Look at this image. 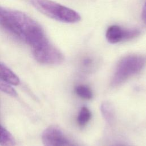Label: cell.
I'll return each mask as SVG.
<instances>
[{
	"mask_svg": "<svg viewBox=\"0 0 146 146\" xmlns=\"http://www.w3.org/2000/svg\"><path fill=\"white\" fill-rule=\"evenodd\" d=\"M15 140L13 136L0 125V145L2 146H15Z\"/></svg>",
	"mask_w": 146,
	"mask_h": 146,
	"instance_id": "8",
	"label": "cell"
},
{
	"mask_svg": "<svg viewBox=\"0 0 146 146\" xmlns=\"http://www.w3.org/2000/svg\"><path fill=\"white\" fill-rule=\"evenodd\" d=\"M141 18L143 21L146 23V3H145L143 11H142V14H141Z\"/></svg>",
	"mask_w": 146,
	"mask_h": 146,
	"instance_id": "13",
	"label": "cell"
},
{
	"mask_svg": "<svg viewBox=\"0 0 146 146\" xmlns=\"http://www.w3.org/2000/svg\"><path fill=\"white\" fill-rule=\"evenodd\" d=\"M0 79L7 83L14 86L19 85L20 80L19 78L10 68L0 63Z\"/></svg>",
	"mask_w": 146,
	"mask_h": 146,
	"instance_id": "7",
	"label": "cell"
},
{
	"mask_svg": "<svg viewBox=\"0 0 146 146\" xmlns=\"http://www.w3.org/2000/svg\"><path fill=\"white\" fill-rule=\"evenodd\" d=\"M101 112L105 120L109 123L111 124L114 119V108L111 103L108 102L102 103L101 105Z\"/></svg>",
	"mask_w": 146,
	"mask_h": 146,
	"instance_id": "9",
	"label": "cell"
},
{
	"mask_svg": "<svg viewBox=\"0 0 146 146\" xmlns=\"http://www.w3.org/2000/svg\"><path fill=\"white\" fill-rule=\"evenodd\" d=\"M33 6L47 17L64 23H76L81 17L74 10L51 0H31Z\"/></svg>",
	"mask_w": 146,
	"mask_h": 146,
	"instance_id": "2",
	"label": "cell"
},
{
	"mask_svg": "<svg viewBox=\"0 0 146 146\" xmlns=\"http://www.w3.org/2000/svg\"><path fill=\"white\" fill-rule=\"evenodd\" d=\"M146 63V58L137 55H131L123 58L119 62L111 85L117 86L125 82L131 76L140 71Z\"/></svg>",
	"mask_w": 146,
	"mask_h": 146,
	"instance_id": "3",
	"label": "cell"
},
{
	"mask_svg": "<svg viewBox=\"0 0 146 146\" xmlns=\"http://www.w3.org/2000/svg\"><path fill=\"white\" fill-rule=\"evenodd\" d=\"M91 113L90 111L86 107L81 108L78 116V122L80 125H84L91 119Z\"/></svg>",
	"mask_w": 146,
	"mask_h": 146,
	"instance_id": "10",
	"label": "cell"
},
{
	"mask_svg": "<svg viewBox=\"0 0 146 146\" xmlns=\"http://www.w3.org/2000/svg\"><path fill=\"white\" fill-rule=\"evenodd\" d=\"M67 146H77L76 144H75L74 143H72L71 142H70V141H68Z\"/></svg>",
	"mask_w": 146,
	"mask_h": 146,
	"instance_id": "14",
	"label": "cell"
},
{
	"mask_svg": "<svg viewBox=\"0 0 146 146\" xmlns=\"http://www.w3.org/2000/svg\"><path fill=\"white\" fill-rule=\"evenodd\" d=\"M0 26L26 43L35 38L43 28L26 14L0 6Z\"/></svg>",
	"mask_w": 146,
	"mask_h": 146,
	"instance_id": "1",
	"label": "cell"
},
{
	"mask_svg": "<svg viewBox=\"0 0 146 146\" xmlns=\"http://www.w3.org/2000/svg\"><path fill=\"white\" fill-rule=\"evenodd\" d=\"M75 92L80 97L86 99H90L92 98V92L91 89L86 86H78L75 88Z\"/></svg>",
	"mask_w": 146,
	"mask_h": 146,
	"instance_id": "11",
	"label": "cell"
},
{
	"mask_svg": "<svg viewBox=\"0 0 146 146\" xmlns=\"http://www.w3.org/2000/svg\"><path fill=\"white\" fill-rule=\"evenodd\" d=\"M33 55L39 63L46 64H58L64 59L62 53L50 42L43 47L33 50Z\"/></svg>",
	"mask_w": 146,
	"mask_h": 146,
	"instance_id": "4",
	"label": "cell"
},
{
	"mask_svg": "<svg viewBox=\"0 0 146 146\" xmlns=\"http://www.w3.org/2000/svg\"><path fill=\"white\" fill-rule=\"evenodd\" d=\"M0 91L12 96H17V94L15 90L10 86V84L0 79Z\"/></svg>",
	"mask_w": 146,
	"mask_h": 146,
	"instance_id": "12",
	"label": "cell"
},
{
	"mask_svg": "<svg viewBox=\"0 0 146 146\" xmlns=\"http://www.w3.org/2000/svg\"><path fill=\"white\" fill-rule=\"evenodd\" d=\"M44 146H67L68 140L61 129L55 125L46 128L42 135Z\"/></svg>",
	"mask_w": 146,
	"mask_h": 146,
	"instance_id": "6",
	"label": "cell"
},
{
	"mask_svg": "<svg viewBox=\"0 0 146 146\" xmlns=\"http://www.w3.org/2000/svg\"><path fill=\"white\" fill-rule=\"evenodd\" d=\"M111 146H124V145H119V144H116V145H111Z\"/></svg>",
	"mask_w": 146,
	"mask_h": 146,
	"instance_id": "15",
	"label": "cell"
},
{
	"mask_svg": "<svg viewBox=\"0 0 146 146\" xmlns=\"http://www.w3.org/2000/svg\"><path fill=\"white\" fill-rule=\"evenodd\" d=\"M139 34L140 31L138 29H125L117 25H112L108 28L106 36L108 42L116 43L122 40L132 39Z\"/></svg>",
	"mask_w": 146,
	"mask_h": 146,
	"instance_id": "5",
	"label": "cell"
}]
</instances>
